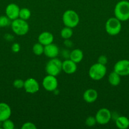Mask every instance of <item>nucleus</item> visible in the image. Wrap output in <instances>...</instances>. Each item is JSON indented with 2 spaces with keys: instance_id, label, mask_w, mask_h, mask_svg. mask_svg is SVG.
<instances>
[{
  "instance_id": "obj_22",
  "label": "nucleus",
  "mask_w": 129,
  "mask_h": 129,
  "mask_svg": "<svg viewBox=\"0 0 129 129\" xmlns=\"http://www.w3.org/2000/svg\"><path fill=\"white\" fill-rule=\"evenodd\" d=\"M44 46L39 42L36 43V44L33 45L32 51L35 55H41L42 54H44Z\"/></svg>"
},
{
  "instance_id": "obj_13",
  "label": "nucleus",
  "mask_w": 129,
  "mask_h": 129,
  "mask_svg": "<svg viewBox=\"0 0 129 129\" xmlns=\"http://www.w3.org/2000/svg\"><path fill=\"white\" fill-rule=\"evenodd\" d=\"M44 54L46 56L50 59L55 58L59 54V49L56 45L52 43L44 46Z\"/></svg>"
},
{
  "instance_id": "obj_4",
  "label": "nucleus",
  "mask_w": 129,
  "mask_h": 129,
  "mask_svg": "<svg viewBox=\"0 0 129 129\" xmlns=\"http://www.w3.org/2000/svg\"><path fill=\"white\" fill-rule=\"evenodd\" d=\"M12 31L19 36L25 35L29 30V25L26 20L17 18L13 20L11 23Z\"/></svg>"
},
{
  "instance_id": "obj_1",
  "label": "nucleus",
  "mask_w": 129,
  "mask_h": 129,
  "mask_svg": "<svg viewBox=\"0 0 129 129\" xmlns=\"http://www.w3.org/2000/svg\"><path fill=\"white\" fill-rule=\"evenodd\" d=\"M114 13L116 18L121 21L129 20V1L122 0L116 3L114 9Z\"/></svg>"
},
{
  "instance_id": "obj_23",
  "label": "nucleus",
  "mask_w": 129,
  "mask_h": 129,
  "mask_svg": "<svg viewBox=\"0 0 129 129\" xmlns=\"http://www.w3.org/2000/svg\"><path fill=\"white\" fill-rule=\"evenodd\" d=\"M11 23V20L6 15L0 16V28L9 26Z\"/></svg>"
},
{
  "instance_id": "obj_8",
  "label": "nucleus",
  "mask_w": 129,
  "mask_h": 129,
  "mask_svg": "<svg viewBox=\"0 0 129 129\" xmlns=\"http://www.w3.org/2000/svg\"><path fill=\"white\" fill-rule=\"evenodd\" d=\"M95 118L97 121V123L99 124H107L111 119V113L108 108H101L96 113Z\"/></svg>"
},
{
  "instance_id": "obj_15",
  "label": "nucleus",
  "mask_w": 129,
  "mask_h": 129,
  "mask_svg": "<svg viewBox=\"0 0 129 129\" xmlns=\"http://www.w3.org/2000/svg\"><path fill=\"white\" fill-rule=\"evenodd\" d=\"M54 40V36L53 34L49 31L42 32L38 37V41L40 44H42L44 46L52 44Z\"/></svg>"
},
{
  "instance_id": "obj_24",
  "label": "nucleus",
  "mask_w": 129,
  "mask_h": 129,
  "mask_svg": "<svg viewBox=\"0 0 129 129\" xmlns=\"http://www.w3.org/2000/svg\"><path fill=\"white\" fill-rule=\"evenodd\" d=\"M2 127L4 129H13L15 128V125L13 122L9 118L3 122Z\"/></svg>"
},
{
  "instance_id": "obj_10",
  "label": "nucleus",
  "mask_w": 129,
  "mask_h": 129,
  "mask_svg": "<svg viewBox=\"0 0 129 129\" xmlns=\"http://www.w3.org/2000/svg\"><path fill=\"white\" fill-rule=\"evenodd\" d=\"M24 89L25 91L30 94H34L39 91V84L36 79L34 78H30L27 79L24 81Z\"/></svg>"
},
{
  "instance_id": "obj_29",
  "label": "nucleus",
  "mask_w": 129,
  "mask_h": 129,
  "mask_svg": "<svg viewBox=\"0 0 129 129\" xmlns=\"http://www.w3.org/2000/svg\"><path fill=\"white\" fill-rule=\"evenodd\" d=\"M20 45L18 43H14L11 46V50L13 52L17 53L20 51Z\"/></svg>"
},
{
  "instance_id": "obj_14",
  "label": "nucleus",
  "mask_w": 129,
  "mask_h": 129,
  "mask_svg": "<svg viewBox=\"0 0 129 129\" xmlns=\"http://www.w3.org/2000/svg\"><path fill=\"white\" fill-rule=\"evenodd\" d=\"M11 109L6 103H0V121L3 122L11 117Z\"/></svg>"
},
{
  "instance_id": "obj_5",
  "label": "nucleus",
  "mask_w": 129,
  "mask_h": 129,
  "mask_svg": "<svg viewBox=\"0 0 129 129\" xmlns=\"http://www.w3.org/2000/svg\"><path fill=\"white\" fill-rule=\"evenodd\" d=\"M105 30L110 35L115 36L120 34L121 30V21L116 17H111L106 21Z\"/></svg>"
},
{
  "instance_id": "obj_21",
  "label": "nucleus",
  "mask_w": 129,
  "mask_h": 129,
  "mask_svg": "<svg viewBox=\"0 0 129 129\" xmlns=\"http://www.w3.org/2000/svg\"><path fill=\"white\" fill-rule=\"evenodd\" d=\"M30 16H31V12L29 9L27 8H23L20 9V13H19V18L27 21L30 18Z\"/></svg>"
},
{
  "instance_id": "obj_11",
  "label": "nucleus",
  "mask_w": 129,
  "mask_h": 129,
  "mask_svg": "<svg viewBox=\"0 0 129 129\" xmlns=\"http://www.w3.org/2000/svg\"><path fill=\"white\" fill-rule=\"evenodd\" d=\"M20 8L16 4L10 3L6 6L5 13L6 15L11 20H15L19 18V13Z\"/></svg>"
},
{
  "instance_id": "obj_3",
  "label": "nucleus",
  "mask_w": 129,
  "mask_h": 129,
  "mask_svg": "<svg viewBox=\"0 0 129 129\" xmlns=\"http://www.w3.org/2000/svg\"><path fill=\"white\" fill-rule=\"evenodd\" d=\"M107 72V69L105 65L97 62L93 64L90 68L89 75L90 78L94 81L101 80L105 76Z\"/></svg>"
},
{
  "instance_id": "obj_2",
  "label": "nucleus",
  "mask_w": 129,
  "mask_h": 129,
  "mask_svg": "<svg viewBox=\"0 0 129 129\" xmlns=\"http://www.w3.org/2000/svg\"><path fill=\"white\" fill-rule=\"evenodd\" d=\"M62 20H63V24L66 26L73 28L78 25L80 18L76 11L72 10H68L64 11L63 13Z\"/></svg>"
},
{
  "instance_id": "obj_28",
  "label": "nucleus",
  "mask_w": 129,
  "mask_h": 129,
  "mask_svg": "<svg viewBox=\"0 0 129 129\" xmlns=\"http://www.w3.org/2000/svg\"><path fill=\"white\" fill-rule=\"evenodd\" d=\"M97 62L100 63L101 64H103V65H106L108 62L107 57L105 56V55H101V56H99L98 58V60H97Z\"/></svg>"
},
{
  "instance_id": "obj_6",
  "label": "nucleus",
  "mask_w": 129,
  "mask_h": 129,
  "mask_svg": "<svg viewBox=\"0 0 129 129\" xmlns=\"http://www.w3.org/2000/svg\"><path fill=\"white\" fill-rule=\"evenodd\" d=\"M62 71V62L58 58H52L47 62L46 72L49 75L57 76Z\"/></svg>"
},
{
  "instance_id": "obj_17",
  "label": "nucleus",
  "mask_w": 129,
  "mask_h": 129,
  "mask_svg": "<svg viewBox=\"0 0 129 129\" xmlns=\"http://www.w3.org/2000/svg\"><path fill=\"white\" fill-rule=\"evenodd\" d=\"M70 59L75 63H79L82 61L83 57V52L79 49H75L70 53Z\"/></svg>"
},
{
  "instance_id": "obj_19",
  "label": "nucleus",
  "mask_w": 129,
  "mask_h": 129,
  "mask_svg": "<svg viewBox=\"0 0 129 129\" xmlns=\"http://www.w3.org/2000/svg\"><path fill=\"white\" fill-rule=\"evenodd\" d=\"M120 76L118 74L115 72L113 71L111 72L110 74L108 76V82L111 85L113 86H116L119 85L121 81V78H120Z\"/></svg>"
},
{
  "instance_id": "obj_25",
  "label": "nucleus",
  "mask_w": 129,
  "mask_h": 129,
  "mask_svg": "<svg viewBox=\"0 0 129 129\" xmlns=\"http://www.w3.org/2000/svg\"><path fill=\"white\" fill-rule=\"evenodd\" d=\"M97 123V121L95 117H89L86 118L85 120V125L88 127H93Z\"/></svg>"
},
{
  "instance_id": "obj_26",
  "label": "nucleus",
  "mask_w": 129,
  "mask_h": 129,
  "mask_svg": "<svg viewBox=\"0 0 129 129\" xmlns=\"http://www.w3.org/2000/svg\"><path fill=\"white\" fill-rule=\"evenodd\" d=\"M13 85L16 89H21L24 86V81L21 79H15L13 83Z\"/></svg>"
},
{
  "instance_id": "obj_27",
  "label": "nucleus",
  "mask_w": 129,
  "mask_h": 129,
  "mask_svg": "<svg viewBox=\"0 0 129 129\" xmlns=\"http://www.w3.org/2000/svg\"><path fill=\"white\" fill-rule=\"evenodd\" d=\"M22 129H37L35 125L32 122H25L22 126Z\"/></svg>"
},
{
  "instance_id": "obj_18",
  "label": "nucleus",
  "mask_w": 129,
  "mask_h": 129,
  "mask_svg": "<svg viewBox=\"0 0 129 129\" xmlns=\"http://www.w3.org/2000/svg\"><path fill=\"white\" fill-rule=\"evenodd\" d=\"M116 127L120 129H126L129 127V119L125 116H120L115 120Z\"/></svg>"
},
{
  "instance_id": "obj_30",
  "label": "nucleus",
  "mask_w": 129,
  "mask_h": 129,
  "mask_svg": "<svg viewBox=\"0 0 129 129\" xmlns=\"http://www.w3.org/2000/svg\"><path fill=\"white\" fill-rule=\"evenodd\" d=\"M1 122L0 121V126H1Z\"/></svg>"
},
{
  "instance_id": "obj_7",
  "label": "nucleus",
  "mask_w": 129,
  "mask_h": 129,
  "mask_svg": "<svg viewBox=\"0 0 129 129\" xmlns=\"http://www.w3.org/2000/svg\"><path fill=\"white\" fill-rule=\"evenodd\" d=\"M114 71L120 76H126L129 75V60H120L114 66Z\"/></svg>"
},
{
  "instance_id": "obj_20",
  "label": "nucleus",
  "mask_w": 129,
  "mask_h": 129,
  "mask_svg": "<svg viewBox=\"0 0 129 129\" xmlns=\"http://www.w3.org/2000/svg\"><path fill=\"white\" fill-rule=\"evenodd\" d=\"M72 35H73V30L72 28L65 26L61 31V37L64 40L70 39Z\"/></svg>"
},
{
  "instance_id": "obj_16",
  "label": "nucleus",
  "mask_w": 129,
  "mask_h": 129,
  "mask_svg": "<svg viewBox=\"0 0 129 129\" xmlns=\"http://www.w3.org/2000/svg\"><path fill=\"white\" fill-rule=\"evenodd\" d=\"M98 97L97 91L94 89H88L83 93V99L87 103H91L94 102Z\"/></svg>"
},
{
  "instance_id": "obj_9",
  "label": "nucleus",
  "mask_w": 129,
  "mask_h": 129,
  "mask_svg": "<svg viewBox=\"0 0 129 129\" xmlns=\"http://www.w3.org/2000/svg\"><path fill=\"white\" fill-rule=\"evenodd\" d=\"M42 86L48 91H54L56 89L58 85V82L54 76L49 75L44 77L42 80Z\"/></svg>"
},
{
  "instance_id": "obj_12",
  "label": "nucleus",
  "mask_w": 129,
  "mask_h": 129,
  "mask_svg": "<svg viewBox=\"0 0 129 129\" xmlns=\"http://www.w3.org/2000/svg\"><path fill=\"white\" fill-rule=\"evenodd\" d=\"M77 69V63L71 59H67L62 62V71L66 74H72L75 73Z\"/></svg>"
}]
</instances>
